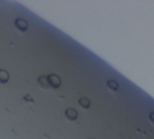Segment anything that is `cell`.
<instances>
[{
    "label": "cell",
    "instance_id": "3957f363",
    "mask_svg": "<svg viewBox=\"0 0 154 139\" xmlns=\"http://www.w3.org/2000/svg\"><path fill=\"white\" fill-rule=\"evenodd\" d=\"M65 115L66 117L70 119V120H75L77 119L78 118V112L77 110H75L74 109H68L66 111H65Z\"/></svg>",
    "mask_w": 154,
    "mask_h": 139
},
{
    "label": "cell",
    "instance_id": "7a4b0ae2",
    "mask_svg": "<svg viewBox=\"0 0 154 139\" xmlns=\"http://www.w3.org/2000/svg\"><path fill=\"white\" fill-rule=\"evenodd\" d=\"M14 25L20 31H23V32H25L28 29V23L24 19H23V18H17L14 21Z\"/></svg>",
    "mask_w": 154,
    "mask_h": 139
},
{
    "label": "cell",
    "instance_id": "8992f818",
    "mask_svg": "<svg viewBox=\"0 0 154 139\" xmlns=\"http://www.w3.org/2000/svg\"><path fill=\"white\" fill-rule=\"evenodd\" d=\"M79 104H80L83 108L88 109V108L90 106V101H89V100H88L87 98H82V99L79 100Z\"/></svg>",
    "mask_w": 154,
    "mask_h": 139
},
{
    "label": "cell",
    "instance_id": "5b68a950",
    "mask_svg": "<svg viewBox=\"0 0 154 139\" xmlns=\"http://www.w3.org/2000/svg\"><path fill=\"white\" fill-rule=\"evenodd\" d=\"M9 81V73L5 70H0V82L6 83Z\"/></svg>",
    "mask_w": 154,
    "mask_h": 139
},
{
    "label": "cell",
    "instance_id": "ba28073f",
    "mask_svg": "<svg viewBox=\"0 0 154 139\" xmlns=\"http://www.w3.org/2000/svg\"><path fill=\"white\" fill-rule=\"evenodd\" d=\"M150 119H151L152 122H154V112H152V113H151V114H150Z\"/></svg>",
    "mask_w": 154,
    "mask_h": 139
},
{
    "label": "cell",
    "instance_id": "277c9868",
    "mask_svg": "<svg viewBox=\"0 0 154 139\" xmlns=\"http://www.w3.org/2000/svg\"><path fill=\"white\" fill-rule=\"evenodd\" d=\"M38 83L41 87L44 88V89H47L50 87V83H49V81H48V77L47 76H41L39 79H38Z\"/></svg>",
    "mask_w": 154,
    "mask_h": 139
},
{
    "label": "cell",
    "instance_id": "6da1fadb",
    "mask_svg": "<svg viewBox=\"0 0 154 139\" xmlns=\"http://www.w3.org/2000/svg\"><path fill=\"white\" fill-rule=\"evenodd\" d=\"M48 81H49V83H50V86L54 88V89H57L60 86V79L59 76L55 75V74H51L48 76Z\"/></svg>",
    "mask_w": 154,
    "mask_h": 139
},
{
    "label": "cell",
    "instance_id": "52a82bcc",
    "mask_svg": "<svg viewBox=\"0 0 154 139\" xmlns=\"http://www.w3.org/2000/svg\"><path fill=\"white\" fill-rule=\"evenodd\" d=\"M107 84H108V86H109L112 90H116L118 89V84H117L115 81H108Z\"/></svg>",
    "mask_w": 154,
    "mask_h": 139
}]
</instances>
